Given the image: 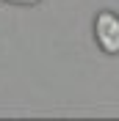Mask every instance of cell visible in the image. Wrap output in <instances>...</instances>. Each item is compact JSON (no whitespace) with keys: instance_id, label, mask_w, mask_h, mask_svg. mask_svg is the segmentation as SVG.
<instances>
[{"instance_id":"1","label":"cell","mask_w":119,"mask_h":121,"mask_svg":"<svg viewBox=\"0 0 119 121\" xmlns=\"http://www.w3.org/2000/svg\"><path fill=\"white\" fill-rule=\"evenodd\" d=\"M94 39L103 52L119 55V17L114 11H100L94 17Z\"/></svg>"},{"instance_id":"2","label":"cell","mask_w":119,"mask_h":121,"mask_svg":"<svg viewBox=\"0 0 119 121\" xmlns=\"http://www.w3.org/2000/svg\"><path fill=\"white\" fill-rule=\"evenodd\" d=\"M6 3H17V6H33V3H39V0H6Z\"/></svg>"}]
</instances>
